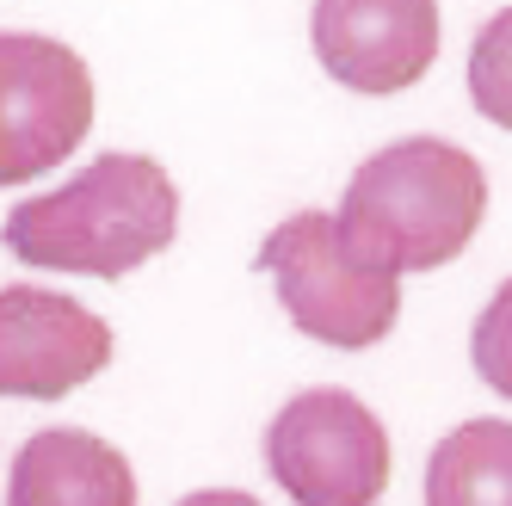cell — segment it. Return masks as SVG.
<instances>
[{"mask_svg":"<svg viewBox=\"0 0 512 506\" xmlns=\"http://www.w3.org/2000/svg\"><path fill=\"white\" fill-rule=\"evenodd\" d=\"M179 192L149 155H99L62 192L25 198L7 216V247L44 272L124 278L173 241Z\"/></svg>","mask_w":512,"mask_h":506,"instance_id":"1","label":"cell"},{"mask_svg":"<svg viewBox=\"0 0 512 506\" xmlns=\"http://www.w3.org/2000/svg\"><path fill=\"white\" fill-rule=\"evenodd\" d=\"M488 210L482 161L457 142L408 136L371 155L340 198L346 235L395 272H432L475 241Z\"/></svg>","mask_w":512,"mask_h":506,"instance_id":"2","label":"cell"},{"mask_svg":"<svg viewBox=\"0 0 512 506\" xmlns=\"http://www.w3.org/2000/svg\"><path fill=\"white\" fill-rule=\"evenodd\" d=\"M260 272H272L284 315L340 352L377 346L401 315V272L371 260L327 210H297L278 223L260 247Z\"/></svg>","mask_w":512,"mask_h":506,"instance_id":"3","label":"cell"},{"mask_svg":"<svg viewBox=\"0 0 512 506\" xmlns=\"http://www.w3.org/2000/svg\"><path fill=\"white\" fill-rule=\"evenodd\" d=\"M266 463L297 506H377L389 488V432L346 389H303L266 432Z\"/></svg>","mask_w":512,"mask_h":506,"instance_id":"4","label":"cell"},{"mask_svg":"<svg viewBox=\"0 0 512 506\" xmlns=\"http://www.w3.org/2000/svg\"><path fill=\"white\" fill-rule=\"evenodd\" d=\"M93 75L38 31H0V186H25L87 142Z\"/></svg>","mask_w":512,"mask_h":506,"instance_id":"5","label":"cell"},{"mask_svg":"<svg viewBox=\"0 0 512 506\" xmlns=\"http://www.w3.org/2000/svg\"><path fill=\"white\" fill-rule=\"evenodd\" d=\"M105 365H112V328L87 303L38 284L0 291V395L56 402L93 383Z\"/></svg>","mask_w":512,"mask_h":506,"instance_id":"6","label":"cell"},{"mask_svg":"<svg viewBox=\"0 0 512 506\" xmlns=\"http://www.w3.org/2000/svg\"><path fill=\"white\" fill-rule=\"evenodd\" d=\"M315 56L352 93H401L438 56V0H315Z\"/></svg>","mask_w":512,"mask_h":506,"instance_id":"7","label":"cell"},{"mask_svg":"<svg viewBox=\"0 0 512 506\" xmlns=\"http://www.w3.org/2000/svg\"><path fill=\"white\" fill-rule=\"evenodd\" d=\"M7 506H136V476L124 451L81 426H44L13 457Z\"/></svg>","mask_w":512,"mask_h":506,"instance_id":"8","label":"cell"},{"mask_svg":"<svg viewBox=\"0 0 512 506\" xmlns=\"http://www.w3.org/2000/svg\"><path fill=\"white\" fill-rule=\"evenodd\" d=\"M426 506H512V420H463L438 439Z\"/></svg>","mask_w":512,"mask_h":506,"instance_id":"9","label":"cell"},{"mask_svg":"<svg viewBox=\"0 0 512 506\" xmlns=\"http://www.w3.org/2000/svg\"><path fill=\"white\" fill-rule=\"evenodd\" d=\"M469 99L488 124L512 130V7L494 13L482 31H475L469 50Z\"/></svg>","mask_w":512,"mask_h":506,"instance_id":"10","label":"cell"},{"mask_svg":"<svg viewBox=\"0 0 512 506\" xmlns=\"http://www.w3.org/2000/svg\"><path fill=\"white\" fill-rule=\"evenodd\" d=\"M469 358H475V371H482V383L500 389L506 402H512V278L494 291V303L475 315Z\"/></svg>","mask_w":512,"mask_h":506,"instance_id":"11","label":"cell"},{"mask_svg":"<svg viewBox=\"0 0 512 506\" xmlns=\"http://www.w3.org/2000/svg\"><path fill=\"white\" fill-rule=\"evenodd\" d=\"M179 506H260L253 494H235V488H204V494H186Z\"/></svg>","mask_w":512,"mask_h":506,"instance_id":"12","label":"cell"}]
</instances>
